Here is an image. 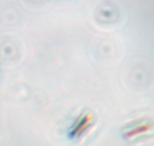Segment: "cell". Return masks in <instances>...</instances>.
Wrapping results in <instances>:
<instances>
[{"label": "cell", "instance_id": "obj_1", "mask_svg": "<svg viewBox=\"0 0 154 146\" xmlns=\"http://www.w3.org/2000/svg\"><path fill=\"white\" fill-rule=\"evenodd\" d=\"M153 122L149 119H141L126 125L122 130V136L128 142H136L146 137L153 130Z\"/></svg>", "mask_w": 154, "mask_h": 146}, {"label": "cell", "instance_id": "obj_2", "mask_svg": "<svg viewBox=\"0 0 154 146\" xmlns=\"http://www.w3.org/2000/svg\"><path fill=\"white\" fill-rule=\"evenodd\" d=\"M95 123V117L91 111H85L78 117L72 127L69 128L68 136L69 139H81L90 129Z\"/></svg>", "mask_w": 154, "mask_h": 146}]
</instances>
